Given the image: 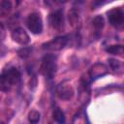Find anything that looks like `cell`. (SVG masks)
I'll list each match as a JSON object with an SVG mask.
<instances>
[{"mask_svg": "<svg viewBox=\"0 0 124 124\" xmlns=\"http://www.w3.org/2000/svg\"><path fill=\"white\" fill-rule=\"evenodd\" d=\"M31 50H32V48L24 46V47H22L21 49H19V50H18L17 54H18L20 57H22V58H26V57H28V56L30 55Z\"/></svg>", "mask_w": 124, "mask_h": 124, "instance_id": "cell-18", "label": "cell"}, {"mask_svg": "<svg viewBox=\"0 0 124 124\" xmlns=\"http://www.w3.org/2000/svg\"><path fill=\"white\" fill-rule=\"evenodd\" d=\"M3 74L7 77V78L11 81V83H12L13 85L17 84L18 81L20 80V77H21L20 72H19L16 67H11V68L5 70V71L3 72Z\"/></svg>", "mask_w": 124, "mask_h": 124, "instance_id": "cell-9", "label": "cell"}, {"mask_svg": "<svg viewBox=\"0 0 124 124\" xmlns=\"http://www.w3.org/2000/svg\"><path fill=\"white\" fill-rule=\"evenodd\" d=\"M6 37V30H5V27L4 25L0 22V42L3 41Z\"/></svg>", "mask_w": 124, "mask_h": 124, "instance_id": "cell-19", "label": "cell"}, {"mask_svg": "<svg viewBox=\"0 0 124 124\" xmlns=\"http://www.w3.org/2000/svg\"><path fill=\"white\" fill-rule=\"evenodd\" d=\"M108 63L110 65V67L115 71V72H118V73H122L123 71V63L117 59H108Z\"/></svg>", "mask_w": 124, "mask_h": 124, "instance_id": "cell-14", "label": "cell"}, {"mask_svg": "<svg viewBox=\"0 0 124 124\" xmlns=\"http://www.w3.org/2000/svg\"><path fill=\"white\" fill-rule=\"evenodd\" d=\"M108 22L114 27H120L124 23V12L121 8H113L108 12Z\"/></svg>", "mask_w": 124, "mask_h": 124, "instance_id": "cell-4", "label": "cell"}, {"mask_svg": "<svg viewBox=\"0 0 124 124\" xmlns=\"http://www.w3.org/2000/svg\"><path fill=\"white\" fill-rule=\"evenodd\" d=\"M13 84L11 81L7 78V77L2 73L0 74V91L2 92H8L12 89Z\"/></svg>", "mask_w": 124, "mask_h": 124, "instance_id": "cell-11", "label": "cell"}, {"mask_svg": "<svg viewBox=\"0 0 124 124\" xmlns=\"http://www.w3.org/2000/svg\"><path fill=\"white\" fill-rule=\"evenodd\" d=\"M40 118H41V114L37 110L33 109L28 113V120H29L30 124H37L40 121Z\"/></svg>", "mask_w": 124, "mask_h": 124, "instance_id": "cell-15", "label": "cell"}, {"mask_svg": "<svg viewBox=\"0 0 124 124\" xmlns=\"http://www.w3.org/2000/svg\"><path fill=\"white\" fill-rule=\"evenodd\" d=\"M52 116H53V119H54L58 124H65V122H66L65 114H64V112H63L59 108H54L53 113H52Z\"/></svg>", "mask_w": 124, "mask_h": 124, "instance_id": "cell-12", "label": "cell"}, {"mask_svg": "<svg viewBox=\"0 0 124 124\" xmlns=\"http://www.w3.org/2000/svg\"><path fill=\"white\" fill-rule=\"evenodd\" d=\"M106 50L108 53H111V54H114V55H122L123 54V46L122 45L109 46L108 47L106 48Z\"/></svg>", "mask_w": 124, "mask_h": 124, "instance_id": "cell-13", "label": "cell"}, {"mask_svg": "<svg viewBox=\"0 0 124 124\" xmlns=\"http://www.w3.org/2000/svg\"><path fill=\"white\" fill-rule=\"evenodd\" d=\"M68 37L67 36H58L51 41H48L45 44H43V48L46 50H50V51H57L61 50L63 47L66 46L68 44Z\"/></svg>", "mask_w": 124, "mask_h": 124, "instance_id": "cell-3", "label": "cell"}, {"mask_svg": "<svg viewBox=\"0 0 124 124\" xmlns=\"http://www.w3.org/2000/svg\"><path fill=\"white\" fill-rule=\"evenodd\" d=\"M26 25L33 34H41L43 31V20L38 13H31L27 16Z\"/></svg>", "mask_w": 124, "mask_h": 124, "instance_id": "cell-2", "label": "cell"}, {"mask_svg": "<svg viewBox=\"0 0 124 124\" xmlns=\"http://www.w3.org/2000/svg\"><path fill=\"white\" fill-rule=\"evenodd\" d=\"M12 39L16 43H17V44H19L21 46H25V45L29 44V42H30L29 35L21 27H17L12 32Z\"/></svg>", "mask_w": 124, "mask_h": 124, "instance_id": "cell-7", "label": "cell"}, {"mask_svg": "<svg viewBox=\"0 0 124 124\" xmlns=\"http://www.w3.org/2000/svg\"><path fill=\"white\" fill-rule=\"evenodd\" d=\"M57 96L62 100H70L74 96V89L70 84L61 83L57 86L56 89Z\"/></svg>", "mask_w": 124, "mask_h": 124, "instance_id": "cell-8", "label": "cell"}, {"mask_svg": "<svg viewBox=\"0 0 124 124\" xmlns=\"http://www.w3.org/2000/svg\"><path fill=\"white\" fill-rule=\"evenodd\" d=\"M0 124H5V123H3L2 121H0Z\"/></svg>", "mask_w": 124, "mask_h": 124, "instance_id": "cell-20", "label": "cell"}, {"mask_svg": "<svg viewBox=\"0 0 124 124\" xmlns=\"http://www.w3.org/2000/svg\"><path fill=\"white\" fill-rule=\"evenodd\" d=\"M78 12L75 9H72L69 12V21L71 22V24L73 26H75L76 24H78Z\"/></svg>", "mask_w": 124, "mask_h": 124, "instance_id": "cell-17", "label": "cell"}, {"mask_svg": "<svg viewBox=\"0 0 124 124\" xmlns=\"http://www.w3.org/2000/svg\"><path fill=\"white\" fill-rule=\"evenodd\" d=\"M108 74V68L103 63H96L89 70V76L92 80L100 78Z\"/></svg>", "mask_w": 124, "mask_h": 124, "instance_id": "cell-6", "label": "cell"}, {"mask_svg": "<svg viewBox=\"0 0 124 124\" xmlns=\"http://www.w3.org/2000/svg\"><path fill=\"white\" fill-rule=\"evenodd\" d=\"M92 23H93V26L95 27L96 30H98V31H99V30H102L103 27H104V25H105L104 17H103L102 16H97L94 17Z\"/></svg>", "mask_w": 124, "mask_h": 124, "instance_id": "cell-16", "label": "cell"}, {"mask_svg": "<svg viewBox=\"0 0 124 124\" xmlns=\"http://www.w3.org/2000/svg\"><path fill=\"white\" fill-rule=\"evenodd\" d=\"M12 2L7 0H0V16H8L12 11Z\"/></svg>", "mask_w": 124, "mask_h": 124, "instance_id": "cell-10", "label": "cell"}, {"mask_svg": "<svg viewBox=\"0 0 124 124\" xmlns=\"http://www.w3.org/2000/svg\"><path fill=\"white\" fill-rule=\"evenodd\" d=\"M49 24L54 29H61L64 25V16H63V10L58 9L50 13L48 16Z\"/></svg>", "mask_w": 124, "mask_h": 124, "instance_id": "cell-5", "label": "cell"}, {"mask_svg": "<svg viewBox=\"0 0 124 124\" xmlns=\"http://www.w3.org/2000/svg\"><path fill=\"white\" fill-rule=\"evenodd\" d=\"M57 71V65H56V57L47 54L44 57L41 67H40V73L46 78L51 79L54 78L55 74Z\"/></svg>", "mask_w": 124, "mask_h": 124, "instance_id": "cell-1", "label": "cell"}]
</instances>
